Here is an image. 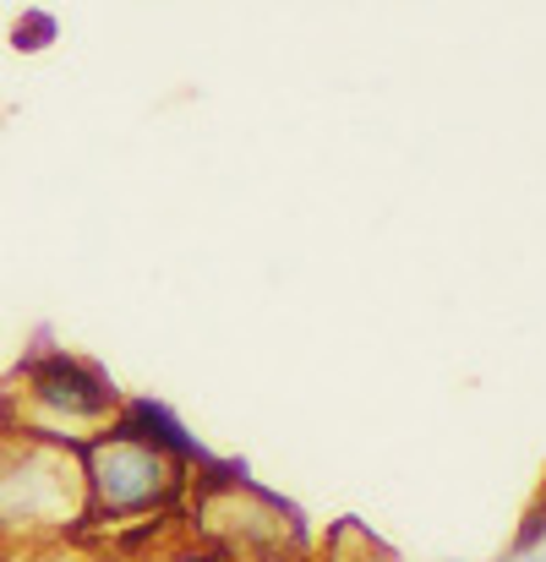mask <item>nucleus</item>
<instances>
[{
  "label": "nucleus",
  "instance_id": "nucleus-9",
  "mask_svg": "<svg viewBox=\"0 0 546 562\" xmlns=\"http://www.w3.org/2000/svg\"><path fill=\"white\" fill-rule=\"evenodd\" d=\"M503 562H509V558H503ZM542 562H546V558H542Z\"/></svg>",
  "mask_w": 546,
  "mask_h": 562
},
{
  "label": "nucleus",
  "instance_id": "nucleus-5",
  "mask_svg": "<svg viewBox=\"0 0 546 562\" xmlns=\"http://www.w3.org/2000/svg\"><path fill=\"white\" fill-rule=\"evenodd\" d=\"M110 426H115V431H126V437H137V442H148V448H159V453H170V459L186 464L191 475L213 459V453H208V442L186 426L181 415H176L165 398H148V393H126Z\"/></svg>",
  "mask_w": 546,
  "mask_h": 562
},
{
  "label": "nucleus",
  "instance_id": "nucleus-3",
  "mask_svg": "<svg viewBox=\"0 0 546 562\" xmlns=\"http://www.w3.org/2000/svg\"><path fill=\"white\" fill-rule=\"evenodd\" d=\"M77 525H88V486L77 448L0 426V541L44 547L66 541Z\"/></svg>",
  "mask_w": 546,
  "mask_h": 562
},
{
  "label": "nucleus",
  "instance_id": "nucleus-2",
  "mask_svg": "<svg viewBox=\"0 0 546 562\" xmlns=\"http://www.w3.org/2000/svg\"><path fill=\"white\" fill-rule=\"evenodd\" d=\"M197 541L219 562H301L312 547L307 514L268 492L246 459H208L197 470Z\"/></svg>",
  "mask_w": 546,
  "mask_h": 562
},
{
  "label": "nucleus",
  "instance_id": "nucleus-7",
  "mask_svg": "<svg viewBox=\"0 0 546 562\" xmlns=\"http://www.w3.org/2000/svg\"><path fill=\"white\" fill-rule=\"evenodd\" d=\"M143 562H219V558H213V552H208L202 541H197V547H181V541H170L165 552H154V558H143Z\"/></svg>",
  "mask_w": 546,
  "mask_h": 562
},
{
  "label": "nucleus",
  "instance_id": "nucleus-1",
  "mask_svg": "<svg viewBox=\"0 0 546 562\" xmlns=\"http://www.w3.org/2000/svg\"><path fill=\"white\" fill-rule=\"evenodd\" d=\"M121 387L93 356H77L66 345H55L49 334H38L22 361L5 372L0 387V426L5 431H27V437H49V442H88L93 431H104L121 409Z\"/></svg>",
  "mask_w": 546,
  "mask_h": 562
},
{
  "label": "nucleus",
  "instance_id": "nucleus-8",
  "mask_svg": "<svg viewBox=\"0 0 546 562\" xmlns=\"http://www.w3.org/2000/svg\"><path fill=\"white\" fill-rule=\"evenodd\" d=\"M542 497H546V486H542Z\"/></svg>",
  "mask_w": 546,
  "mask_h": 562
},
{
  "label": "nucleus",
  "instance_id": "nucleus-6",
  "mask_svg": "<svg viewBox=\"0 0 546 562\" xmlns=\"http://www.w3.org/2000/svg\"><path fill=\"white\" fill-rule=\"evenodd\" d=\"M55 38H60V16L44 11V5L16 11L11 27H5V44H11L16 55H44V49H55Z\"/></svg>",
  "mask_w": 546,
  "mask_h": 562
},
{
  "label": "nucleus",
  "instance_id": "nucleus-4",
  "mask_svg": "<svg viewBox=\"0 0 546 562\" xmlns=\"http://www.w3.org/2000/svg\"><path fill=\"white\" fill-rule=\"evenodd\" d=\"M82 459V486H88V519L93 525H132V519H159L170 514L191 486V470L170 453L104 426L88 442H77Z\"/></svg>",
  "mask_w": 546,
  "mask_h": 562
}]
</instances>
